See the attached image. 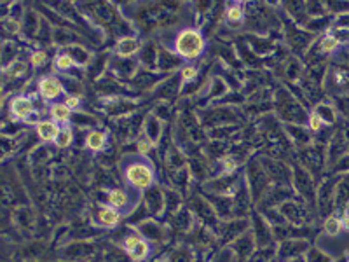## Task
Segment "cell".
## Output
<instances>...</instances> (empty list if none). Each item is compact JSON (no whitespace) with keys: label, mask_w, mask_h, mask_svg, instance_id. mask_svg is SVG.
I'll return each instance as SVG.
<instances>
[{"label":"cell","mask_w":349,"mask_h":262,"mask_svg":"<svg viewBox=\"0 0 349 262\" xmlns=\"http://www.w3.org/2000/svg\"><path fill=\"white\" fill-rule=\"evenodd\" d=\"M225 18H227V21H229V23H232V25L241 23L243 18H245V11H243V5H241V4H232L229 9H227Z\"/></svg>","instance_id":"obj_13"},{"label":"cell","mask_w":349,"mask_h":262,"mask_svg":"<svg viewBox=\"0 0 349 262\" xmlns=\"http://www.w3.org/2000/svg\"><path fill=\"white\" fill-rule=\"evenodd\" d=\"M222 168H223V171H227V173L234 171L236 168H238V161L234 159V156H225V158L222 159Z\"/></svg>","instance_id":"obj_20"},{"label":"cell","mask_w":349,"mask_h":262,"mask_svg":"<svg viewBox=\"0 0 349 262\" xmlns=\"http://www.w3.org/2000/svg\"><path fill=\"white\" fill-rule=\"evenodd\" d=\"M107 203L110 206H114L115 210H119V212H124L126 206L129 204V196H127L126 191L123 189H114L107 194Z\"/></svg>","instance_id":"obj_10"},{"label":"cell","mask_w":349,"mask_h":262,"mask_svg":"<svg viewBox=\"0 0 349 262\" xmlns=\"http://www.w3.org/2000/svg\"><path fill=\"white\" fill-rule=\"evenodd\" d=\"M63 103L66 105V107L70 108V110H75V108L81 107V98L77 97V95H68V97L65 98V101Z\"/></svg>","instance_id":"obj_22"},{"label":"cell","mask_w":349,"mask_h":262,"mask_svg":"<svg viewBox=\"0 0 349 262\" xmlns=\"http://www.w3.org/2000/svg\"><path fill=\"white\" fill-rule=\"evenodd\" d=\"M73 140V135H72V130L68 128V124L66 126L62 128V131H60V135H58V138L54 140V145L60 147V149H65V147H68L70 143H72Z\"/></svg>","instance_id":"obj_15"},{"label":"cell","mask_w":349,"mask_h":262,"mask_svg":"<svg viewBox=\"0 0 349 262\" xmlns=\"http://www.w3.org/2000/svg\"><path fill=\"white\" fill-rule=\"evenodd\" d=\"M105 143H107V133L105 131L95 130L91 133H88V136H86V147L93 152L101 151L105 147Z\"/></svg>","instance_id":"obj_11"},{"label":"cell","mask_w":349,"mask_h":262,"mask_svg":"<svg viewBox=\"0 0 349 262\" xmlns=\"http://www.w3.org/2000/svg\"><path fill=\"white\" fill-rule=\"evenodd\" d=\"M197 77V68L194 65H185L180 70V79L184 84H190L192 81H196Z\"/></svg>","instance_id":"obj_17"},{"label":"cell","mask_w":349,"mask_h":262,"mask_svg":"<svg viewBox=\"0 0 349 262\" xmlns=\"http://www.w3.org/2000/svg\"><path fill=\"white\" fill-rule=\"evenodd\" d=\"M47 60V54L44 53V51H33L30 56V63L33 66H42L44 63H46Z\"/></svg>","instance_id":"obj_19"},{"label":"cell","mask_w":349,"mask_h":262,"mask_svg":"<svg viewBox=\"0 0 349 262\" xmlns=\"http://www.w3.org/2000/svg\"><path fill=\"white\" fill-rule=\"evenodd\" d=\"M49 114L54 123L63 124V126H66L70 123V117H72V110L65 103H58V101L49 107Z\"/></svg>","instance_id":"obj_9"},{"label":"cell","mask_w":349,"mask_h":262,"mask_svg":"<svg viewBox=\"0 0 349 262\" xmlns=\"http://www.w3.org/2000/svg\"><path fill=\"white\" fill-rule=\"evenodd\" d=\"M124 250L127 252V255L131 257V261L134 262H142L149 257L150 247L149 243L138 234H131L124 239Z\"/></svg>","instance_id":"obj_3"},{"label":"cell","mask_w":349,"mask_h":262,"mask_svg":"<svg viewBox=\"0 0 349 262\" xmlns=\"http://www.w3.org/2000/svg\"><path fill=\"white\" fill-rule=\"evenodd\" d=\"M77 65H79V63H77L68 53H60L56 58H54V66H56L58 70H70Z\"/></svg>","instance_id":"obj_12"},{"label":"cell","mask_w":349,"mask_h":262,"mask_svg":"<svg viewBox=\"0 0 349 262\" xmlns=\"http://www.w3.org/2000/svg\"><path fill=\"white\" fill-rule=\"evenodd\" d=\"M9 110H11L12 117L19 121H28L32 116H33L35 112V107H33V101L30 100L28 97H14L11 100V105H9Z\"/></svg>","instance_id":"obj_5"},{"label":"cell","mask_w":349,"mask_h":262,"mask_svg":"<svg viewBox=\"0 0 349 262\" xmlns=\"http://www.w3.org/2000/svg\"><path fill=\"white\" fill-rule=\"evenodd\" d=\"M323 231H325V234L328 236H337L339 232L342 231V224H341V219L335 215L328 217V219L325 220V226H323Z\"/></svg>","instance_id":"obj_14"},{"label":"cell","mask_w":349,"mask_h":262,"mask_svg":"<svg viewBox=\"0 0 349 262\" xmlns=\"http://www.w3.org/2000/svg\"><path fill=\"white\" fill-rule=\"evenodd\" d=\"M339 47V40L335 39L334 35H325L321 39V42H319V51L321 53H334L335 49Z\"/></svg>","instance_id":"obj_16"},{"label":"cell","mask_w":349,"mask_h":262,"mask_svg":"<svg viewBox=\"0 0 349 262\" xmlns=\"http://www.w3.org/2000/svg\"><path fill=\"white\" fill-rule=\"evenodd\" d=\"M334 37L339 40V44H341V42H349V28H342V27L335 28Z\"/></svg>","instance_id":"obj_21"},{"label":"cell","mask_w":349,"mask_h":262,"mask_svg":"<svg viewBox=\"0 0 349 262\" xmlns=\"http://www.w3.org/2000/svg\"><path fill=\"white\" fill-rule=\"evenodd\" d=\"M341 224H342V229L349 231V212H346L344 215L341 217Z\"/></svg>","instance_id":"obj_24"},{"label":"cell","mask_w":349,"mask_h":262,"mask_svg":"<svg viewBox=\"0 0 349 262\" xmlns=\"http://www.w3.org/2000/svg\"><path fill=\"white\" fill-rule=\"evenodd\" d=\"M142 49V42L136 37H123L115 46V53L119 54L121 58H131Z\"/></svg>","instance_id":"obj_7"},{"label":"cell","mask_w":349,"mask_h":262,"mask_svg":"<svg viewBox=\"0 0 349 262\" xmlns=\"http://www.w3.org/2000/svg\"><path fill=\"white\" fill-rule=\"evenodd\" d=\"M121 220V212L119 210H115L114 206H100L98 210V224L103 226V228H114L117 226Z\"/></svg>","instance_id":"obj_8"},{"label":"cell","mask_w":349,"mask_h":262,"mask_svg":"<svg viewBox=\"0 0 349 262\" xmlns=\"http://www.w3.org/2000/svg\"><path fill=\"white\" fill-rule=\"evenodd\" d=\"M38 95L44 98V100H56L65 93V88H63L62 81L56 77V75H44L40 81H38Z\"/></svg>","instance_id":"obj_4"},{"label":"cell","mask_w":349,"mask_h":262,"mask_svg":"<svg viewBox=\"0 0 349 262\" xmlns=\"http://www.w3.org/2000/svg\"><path fill=\"white\" fill-rule=\"evenodd\" d=\"M124 178L129 185H133L134 189L143 191L149 189L150 185L154 184V168L150 166L149 161H131L124 168Z\"/></svg>","instance_id":"obj_2"},{"label":"cell","mask_w":349,"mask_h":262,"mask_svg":"<svg viewBox=\"0 0 349 262\" xmlns=\"http://www.w3.org/2000/svg\"><path fill=\"white\" fill-rule=\"evenodd\" d=\"M35 130H37V135L40 136L42 142H54L58 138V135H60L62 128H60L58 123H54L53 119H47V121H38Z\"/></svg>","instance_id":"obj_6"},{"label":"cell","mask_w":349,"mask_h":262,"mask_svg":"<svg viewBox=\"0 0 349 262\" xmlns=\"http://www.w3.org/2000/svg\"><path fill=\"white\" fill-rule=\"evenodd\" d=\"M204 49H206V39L197 28H182L175 37V44H173V51L178 58L185 60V62H192L203 56Z\"/></svg>","instance_id":"obj_1"},{"label":"cell","mask_w":349,"mask_h":262,"mask_svg":"<svg viewBox=\"0 0 349 262\" xmlns=\"http://www.w3.org/2000/svg\"><path fill=\"white\" fill-rule=\"evenodd\" d=\"M150 149V142H145V140H138V152L140 154H147Z\"/></svg>","instance_id":"obj_23"},{"label":"cell","mask_w":349,"mask_h":262,"mask_svg":"<svg viewBox=\"0 0 349 262\" xmlns=\"http://www.w3.org/2000/svg\"><path fill=\"white\" fill-rule=\"evenodd\" d=\"M307 124H309L311 131H315V133H316V131H319L323 126H325V123L321 121V117H319L315 110L311 112V116H309V121H307Z\"/></svg>","instance_id":"obj_18"}]
</instances>
